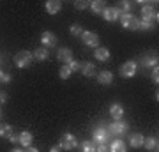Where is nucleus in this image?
<instances>
[{"mask_svg":"<svg viewBox=\"0 0 159 152\" xmlns=\"http://www.w3.org/2000/svg\"><path fill=\"white\" fill-rule=\"evenodd\" d=\"M57 35L50 32V30H44L43 34H41V43L46 46V48H53V46H57Z\"/></svg>","mask_w":159,"mask_h":152,"instance_id":"9d476101","label":"nucleus"},{"mask_svg":"<svg viewBox=\"0 0 159 152\" xmlns=\"http://www.w3.org/2000/svg\"><path fill=\"white\" fill-rule=\"evenodd\" d=\"M18 136H20V143H21V145L25 147V149L32 145V140H34L32 133H29V131H23V133H20Z\"/></svg>","mask_w":159,"mask_h":152,"instance_id":"412c9836","label":"nucleus"},{"mask_svg":"<svg viewBox=\"0 0 159 152\" xmlns=\"http://www.w3.org/2000/svg\"><path fill=\"white\" fill-rule=\"evenodd\" d=\"M120 16V9L119 7H106L104 12H102V18L106 20V21H117Z\"/></svg>","mask_w":159,"mask_h":152,"instance_id":"9b49d317","label":"nucleus"},{"mask_svg":"<svg viewBox=\"0 0 159 152\" xmlns=\"http://www.w3.org/2000/svg\"><path fill=\"white\" fill-rule=\"evenodd\" d=\"M81 39L87 46H92V48H97L99 46V35L96 32H90V30H83L81 34Z\"/></svg>","mask_w":159,"mask_h":152,"instance_id":"6e6552de","label":"nucleus"},{"mask_svg":"<svg viewBox=\"0 0 159 152\" xmlns=\"http://www.w3.org/2000/svg\"><path fill=\"white\" fill-rule=\"evenodd\" d=\"M120 6H122V9H124L122 12H129V11H131V7H133V2H127V0H122V2H120Z\"/></svg>","mask_w":159,"mask_h":152,"instance_id":"7c9ffc66","label":"nucleus"},{"mask_svg":"<svg viewBox=\"0 0 159 152\" xmlns=\"http://www.w3.org/2000/svg\"><path fill=\"white\" fill-rule=\"evenodd\" d=\"M44 7H46V12L48 14H57L62 9V2H58V0H48Z\"/></svg>","mask_w":159,"mask_h":152,"instance_id":"2eb2a0df","label":"nucleus"},{"mask_svg":"<svg viewBox=\"0 0 159 152\" xmlns=\"http://www.w3.org/2000/svg\"><path fill=\"white\" fill-rule=\"evenodd\" d=\"M23 152H39V150H37L35 147H27V149H25Z\"/></svg>","mask_w":159,"mask_h":152,"instance_id":"4c0bfd02","label":"nucleus"},{"mask_svg":"<svg viewBox=\"0 0 159 152\" xmlns=\"http://www.w3.org/2000/svg\"><path fill=\"white\" fill-rule=\"evenodd\" d=\"M11 81V74H7L2 71V67H0V83H9Z\"/></svg>","mask_w":159,"mask_h":152,"instance_id":"c756f323","label":"nucleus"},{"mask_svg":"<svg viewBox=\"0 0 159 152\" xmlns=\"http://www.w3.org/2000/svg\"><path fill=\"white\" fill-rule=\"evenodd\" d=\"M57 57H58V60H60V62H64L66 66H67V64H71L74 60V58H73V51L69 50V48H60V50H58V53H57Z\"/></svg>","mask_w":159,"mask_h":152,"instance_id":"f8f14e48","label":"nucleus"},{"mask_svg":"<svg viewBox=\"0 0 159 152\" xmlns=\"http://www.w3.org/2000/svg\"><path fill=\"white\" fill-rule=\"evenodd\" d=\"M32 57H34V60H37V62H43V60H46L50 57V51H48V48H37L32 53Z\"/></svg>","mask_w":159,"mask_h":152,"instance_id":"aec40b11","label":"nucleus"},{"mask_svg":"<svg viewBox=\"0 0 159 152\" xmlns=\"http://www.w3.org/2000/svg\"><path fill=\"white\" fill-rule=\"evenodd\" d=\"M152 30L154 28V23L152 21H147V20H140V27H138V30Z\"/></svg>","mask_w":159,"mask_h":152,"instance_id":"cd10ccee","label":"nucleus"},{"mask_svg":"<svg viewBox=\"0 0 159 152\" xmlns=\"http://www.w3.org/2000/svg\"><path fill=\"white\" fill-rule=\"evenodd\" d=\"M0 118H2V108H0Z\"/></svg>","mask_w":159,"mask_h":152,"instance_id":"ea45409f","label":"nucleus"},{"mask_svg":"<svg viewBox=\"0 0 159 152\" xmlns=\"http://www.w3.org/2000/svg\"><path fill=\"white\" fill-rule=\"evenodd\" d=\"M143 147L150 152H157V149H159L157 136H148V138H145V140H143Z\"/></svg>","mask_w":159,"mask_h":152,"instance_id":"4468645a","label":"nucleus"},{"mask_svg":"<svg viewBox=\"0 0 159 152\" xmlns=\"http://www.w3.org/2000/svg\"><path fill=\"white\" fill-rule=\"evenodd\" d=\"M71 74H73V71H71V67H69V66H64V67H60V73H58V76H60L62 80H67Z\"/></svg>","mask_w":159,"mask_h":152,"instance_id":"bb28decb","label":"nucleus"},{"mask_svg":"<svg viewBox=\"0 0 159 152\" xmlns=\"http://www.w3.org/2000/svg\"><path fill=\"white\" fill-rule=\"evenodd\" d=\"M7 101V94L6 92H0V104H2V103H6Z\"/></svg>","mask_w":159,"mask_h":152,"instance_id":"f704fd0d","label":"nucleus"},{"mask_svg":"<svg viewBox=\"0 0 159 152\" xmlns=\"http://www.w3.org/2000/svg\"><path fill=\"white\" fill-rule=\"evenodd\" d=\"M12 135H14V133H12L11 126H9V124H0V138H6V140H9Z\"/></svg>","mask_w":159,"mask_h":152,"instance_id":"b1692460","label":"nucleus"},{"mask_svg":"<svg viewBox=\"0 0 159 152\" xmlns=\"http://www.w3.org/2000/svg\"><path fill=\"white\" fill-rule=\"evenodd\" d=\"M69 67H71V71L73 73H76V71H80V67H81V62H76V60H73L71 64H67Z\"/></svg>","mask_w":159,"mask_h":152,"instance_id":"2f4dec72","label":"nucleus"},{"mask_svg":"<svg viewBox=\"0 0 159 152\" xmlns=\"http://www.w3.org/2000/svg\"><path fill=\"white\" fill-rule=\"evenodd\" d=\"M122 27L127 28V30H138L140 27V18H136L133 12H122L120 11V16H119Z\"/></svg>","mask_w":159,"mask_h":152,"instance_id":"f257e3e1","label":"nucleus"},{"mask_svg":"<svg viewBox=\"0 0 159 152\" xmlns=\"http://www.w3.org/2000/svg\"><path fill=\"white\" fill-rule=\"evenodd\" d=\"M127 127H129L127 122H124V120H115V122H111L108 126V131L111 136H124L127 133Z\"/></svg>","mask_w":159,"mask_h":152,"instance_id":"39448f33","label":"nucleus"},{"mask_svg":"<svg viewBox=\"0 0 159 152\" xmlns=\"http://www.w3.org/2000/svg\"><path fill=\"white\" fill-rule=\"evenodd\" d=\"M92 138H94V143H97V145H99V143L106 145V143L111 140V135H110V131H108V126H99V127H96Z\"/></svg>","mask_w":159,"mask_h":152,"instance_id":"7ed1b4c3","label":"nucleus"},{"mask_svg":"<svg viewBox=\"0 0 159 152\" xmlns=\"http://www.w3.org/2000/svg\"><path fill=\"white\" fill-rule=\"evenodd\" d=\"M90 7L96 14H102L104 9H106V4H104L102 0H94V2H90Z\"/></svg>","mask_w":159,"mask_h":152,"instance_id":"5701e85b","label":"nucleus"},{"mask_svg":"<svg viewBox=\"0 0 159 152\" xmlns=\"http://www.w3.org/2000/svg\"><path fill=\"white\" fill-rule=\"evenodd\" d=\"M97 81H99L101 85H110L111 81H113V74L104 69V71H101V73L97 74Z\"/></svg>","mask_w":159,"mask_h":152,"instance_id":"6ab92c4d","label":"nucleus"},{"mask_svg":"<svg viewBox=\"0 0 159 152\" xmlns=\"http://www.w3.org/2000/svg\"><path fill=\"white\" fill-rule=\"evenodd\" d=\"M9 140H11L12 143H20V136H18V135H12L11 138H9Z\"/></svg>","mask_w":159,"mask_h":152,"instance_id":"c9c22d12","label":"nucleus"},{"mask_svg":"<svg viewBox=\"0 0 159 152\" xmlns=\"http://www.w3.org/2000/svg\"><path fill=\"white\" fill-rule=\"evenodd\" d=\"M140 6H142V16L143 20H147V21H156L157 23V11H156V4L154 2H140Z\"/></svg>","mask_w":159,"mask_h":152,"instance_id":"f03ea898","label":"nucleus"},{"mask_svg":"<svg viewBox=\"0 0 159 152\" xmlns=\"http://www.w3.org/2000/svg\"><path fill=\"white\" fill-rule=\"evenodd\" d=\"M32 60H34V57H32V53H30V51L21 50V51H18L16 55H14V64H16V67H20V69L30 67Z\"/></svg>","mask_w":159,"mask_h":152,"instance_id":"20e7f679","label":"nucleus"},{"mask_svg":"<svg viewBox=\"0 0 159 152\" xmlns=\"http://www.w3.org/2000/svg\"><path fill=\"white\" fill-rule=\"evenodd\" d=\"M94 57H96V60H99V62H106V60H110V50L108 48H96Z\"/></svg>","mask_w":159,"mask_h":152,"instance_id":"f3484780","label":"nucleus"},{"mask_svg":"<svg viewBox=\"0 0 159 152\" xmlns=\"http://www.w3.org/2000/svg\"><path fill=\"white\" fill-rule=\"evenodd\" d=\"M96 152H110V149H108V145H102V143L97 145L96 143Z\"/></svg>","mask_w":159,"mask_h":152,"instance_id":"72a5a7b5","label":"nucleus"},{"mask_svg":"<svg viewBox=\"0 0 159 152\" xmlns=\"http://www.w3.org/2000/svg\"><path fill=\"white\" fill-rule=\"evenodd\" d=\"M110 115L113 117V120H122L124 118V106L119 104V103H115L110 106Z\"/></svg>","mask_w":159,"mask_h":152,"instance_id":"ddd939ff","label":"nucleus"},{"mask_svg":"<svg viewBox=\"0 0 159 152\" xmlns=\"http://www.w3.org/2000/svg\"><path fill=\"white\" fill-rule=\"evenodd\" d=\"M142 66L143 67H148V69L157 67V53H156V51H148V53H145L143 58H142Z\"/></svg>","mask_w":159,"mask_h":152,"instance_id":"1a4fd4ad","label":"nucleus"},{"mask_svg":"<svg viewBox=\"0 0 159 152\" xmlns=\"http://www.w3.org/2000/svg\"><path fill=\"white\" fill-rule=\"evenodd\" d=\"M110 152H125V143L124 140H113L110 143Z\"/></svg>","mask_w":159,"mask_h":152,"instance_id":"4be33fe9","label":"nucleus"},{"mask_svg":"<svg viewBox=\"0 0 159 152\" xmlns=\"http://www.w3.org/2000/svg\"><path fill=\"white\" fill-rule=\"evenodd\" d=\"M80 71L85 74L87 78H94V76H96V64L83 62V64H81V67H80Z\"/></svg>","mask_w":159,"mask_h":152,"instance_id":"dca6fc26","label":"nucleus"},{"mask_svg":"<svg viewBox=\"0 0 159 152\" xmlns=\"http://www.w3.org/2000/svg\"><path fill=\"white\" fill-rule=\"evenodd\" d=\"M58 145L62 147L64 150H73V149L78 147V140H76V136H74L73 133H66V135H62Z\"/></svg>","mask_w":159,"mask_h":152,"instance_id":"423d86ee","label":"nucleus"},{"mask_svg":"<svg viewBox=\"0 0 159 152\" xmlns=\"http://www.w3.org/2000/svg\"><path fill=\"white\" fill-rule=\"evenodd\" d=\"M60 150H62V147H60V145H53L50 149V152H60Z\"/></svg>","mask_w":159,"mask_h":152,"instance_id":"e433bc0d","label":"nucleus"},{"mask_svg":"<svg viewBox=\"0 0 159 152\" xmlns=\"http://www.w3.org/2000/svg\"><path fill=\"white\" fill-rule=\"evenodd\" d=\"M152 81L154 83H159V67L152 69Z\"/></svg>","mask_w":159,"mask_h":152,"instance_id":"473e14b6","label":"nucleus"},{"mask_svg":"<svg viewBox=\"0 0 159 152\" xmlns=\"http://www.w3.org/2000/svg\"><path fill=\"white\" fill-rule=\"evenodd\" d=\"M136 62L134 60H127L125 64H122L120 66V69H119V73H120V76L122 78H133L134 74H136Z\"/></svg>","mask_w":159,"mask_h":152,"instance_id":"0eeeda50","label":"nucleus"},{"mask_svg":"<svg viewBox=\"0 0 159 152\" xmlns=\"http://www.w3.org/2000/svg\"><path fill=\"white\" fill-rule=\"evenodd\" d=\"M80 150L81 152H96V143L94 141H83L80 145Z\"/></svg>","mask_w":159,"mask_h":152,"instance_id":"393cba45","label":"nucleus"},{"mask_svg":"<svg viewBox=\"0 0 159 152\" xmlns=\"http://www.w3.org/2000/svg\"><path fill=\"white\" fill-rule=\"evenodd\" d=\"M89 6H90V2H87V0H76L74 2V7L76 9H87Z\"/></svg>","mask_w":159,"mask_h":152,"instance_id":"c85d7f7f","label":"nucleus"},{"mask_svg":"<svg viewBox=\"0 0 159 152\" xmlns=\"http://www.w3.org/2000/svg\"><path fill=\"white\" fill-rule=\"evenodd\" d=\"M143 140H145V136L140 135V133H133V135L129 136V145L133 147V149H138V147L143 145Z\"/></svg>","mask_w":159,"mask_h":152,"instance_id":"a211bd4d","label":"nucleus"},{"mask_svg":"<svg viewBox=\"0 0 159 152\" xmlns=\"http://www.w3.org/2000/svg\"><path fill=\"white\" fill-rule=\"evenodd\" d=\"M12 152H23V150H21V149H14Z\"/></svg>","mask_w":159,"mask_h":152,"instance_id":"58836bf2","label":"nucleus"},{"mask_svg":"<svg viewBox=\"0 0 159 152\" xmlns=\"http://www.w3.org/2000/svg\"><path fill=\"white\" fill-rule=\"evenodd\" d=\"M69 32H71V35H74V37H81V34H83V28H81V25H71Z\"/></svg>","mask_w":159,"mask_h":152,"instance_id":"a878e982","label":"nucleus"}]
</instances>
